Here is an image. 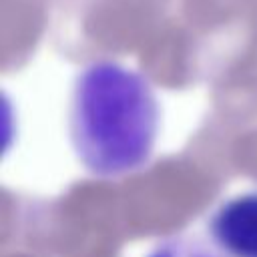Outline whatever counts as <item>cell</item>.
<instances>
[{
  "label": "cell",
  "mask_w": 257,
  "mask_h": 257,
  "mask_svg": "<svg viewBox=\"0 0 257 257\" xmlns=\"http://www.w3.org/2000/svg\"><path fill=\"white\" fill-rule=\"evenodd\" d=\"M207 233L225 257H257V191L219 203L207 219Z\"/></svg>",
  "instance_id": "7a4b0ae2"
},
{
  "label": "cell",
  "mask_w": 257,
  "mask_h": 257,
  "mask_svg": "<svg viewBox=\"0 0 257 257\" xmlns=\"http://www.w3.org/2000/svg\"><path fill=\"white\" fill-rule=\"evenodd\" d=\"M66 124L78 163L96 177L116 179L151 161L161 106L143 72L98 58L84 64L72 80Z\"/></svg>",
  "instance_id": "6da1fadb"
},
{
  "label": "cell",
  "mask_w": 257,
  "mask_h": 257,
  "mask_svg": "<svg viewBox=\"0 0 257 257\" xmlns=\"http://www.w3.org/2000/svg\"><path fill=\"white\" fill-rule=\"evenodd\" d=\"M147 257H225L213 243H205L193 235H175L157 243Z\"/></svg>",
  "instance_id": "3957f363"
}]
</instances>
